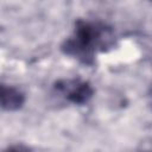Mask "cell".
<instances>
[{
    "label": "cell",
    "instance_id": "3",
    "mask_svg": "<svg viewBox=\"0 0 152 152\" xmlns=\"http://www.w3.org/2000/svg\"><path fill=\"white\" fill-rule=\"evenodd\" d=\"M1 107L4 110L7 112H15L19 110L25 103V94L17 87L1 84Z\"/></svg>",
    "mask_w": 152,
    "mask_h": 152
},
{
    "label": "cell",
    "instance_id": "4",
    "mask_svg": "<svg viewBox=\"0 0 152 152\" xmlns=\"http://www.w3.org/2000/svg\"><path fill=\"white\" fill-rule=\"evenodd\" d=\"M148 1H150V2H152V0H148Z\"/></svg>",
    "mask_w": 152,
    "mask_h": 152
},
{
    "label": "cell",
    "instance_id": "2",
    "mask_svg": "<svg viewBox=\"0 0 152 152\" xmlns=\"http://www.w3.org/2000/svg\"><path fill=\"white\" fill-rule=\"evenodd\" d=\"M53 91L63 100L77 106L88 103L95 93L93 86L81 78L58 80L53 83Z\"/></svg>",
    "mask_w": 152,
    "mask_h": 152
},
{
    "label": "cell",
    "instance_id": "1",
    "mask_svg": "<svg viewBox=\"0 0 152 152\" xmlns=\"http://www.w3.org/2000/svg\"><path fill=\"white\" fill-rule=\"evenodd\" d=\"M114 45L115 34L109 25L100 20L78 19L72 34L62 43L61 50L84 65H94L96 55L108 51Z\"/></svg>",
    "mask_w": 152,
    "mask_h": 152
}]
</instances>
